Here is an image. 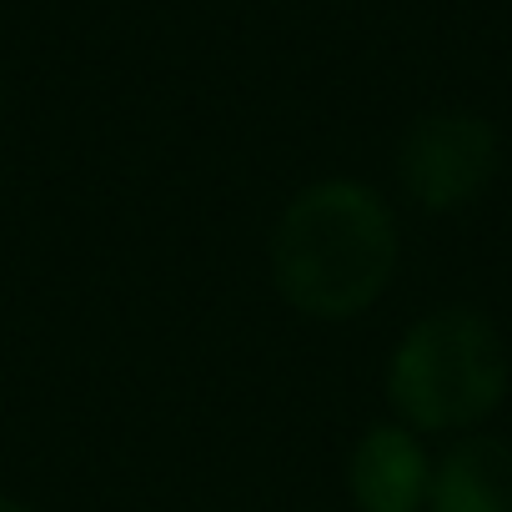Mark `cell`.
<instances>
[{
	"label": "cell",
	"mask_w": 512,
	"mask_h": 512,
	"mask_svg": "<svg viewBox=\"0 0 512 512\" xmlns=\"http://www.w3.org/2000/svg\"><path fill=\"white\" fill-rule=\"evenodd\" d=\"M397 267V226L387 201L357 181L307 186L277 221L272 272L282 297L307 317H357L382 297Z\"/></svg>",
	"instance_id": "obj_1"
},
{
	"label": "cell",
	"mask_w": 512,
	"mask_h": 512,
	"mask_svg": "<svg viewBox=\"0 0 512 512\" xmlns=\"http://www.w3.org/2000/svg\"><path fill=\"white\" fill-rule=\"evenodd\" d=\"M432 467L407 427H372L352 452V497L362 512H417Z\"/></svg>",
	"instance_id": "obj_4"
},
{
	"label": "cell",
	"mask_w": 512,
	"mask_h": 512,
	"mask_svg": "<svg viewBox=\"0 0 512 512\" xmlns=\"http://www.w3.org/2000/svg\"><path fill=\"white\" fill-rule=\"evenodd\" d=\"M502 392H507L502 337L472 307H447L422 317L392 352L387 397L422 432L472 427L502 402Z\"/></svg>",
	"instance_id": "obj_2"
},
{
	"label": "cell",
	"mask_w": 512,
	"mask_h": 512,
	"mask_svg": "<svg viewBox=\"0 0 512 512\" xmlns=\"http://www.w3.org/2000/svg\"><path fill=\"white\" fill-rule=\"evenodd\" d=\"M397 171L427 211L467 206L497 171V131L482 116H467V111L422 116L402 136Z\"/></svg>",
	"instance_id": "obj_3"
},
{
	"label": "cell",
	"mask_w": 512,
	"mask_h": 512,
	"mask_svg": "<svg viewBox=\"0 0 512 512\" xmlns=\"http://www.w3.org/2000/svg\"><path fill=\"white\" fill-rule=\"evenodd\" d=\"M0 512H31L26 502H11V497H0Z\"/></svg>",
	"instance_id": "obj_6"
},
{
	"label": "cell",
	"mask_w": 512,
	"mask_h": 512,
	"mask_svg": "<svg viewBox=\"0 0 512 512\" xmlns=\"http://www.w3.org/2000/svg\"><path fill=\"white\" fill-rule=\"evenodd\" d=\"M432 512H512V447L497 437L457 442L427 487Z\"/></svg>",
	"instance_id": "obj_5"
}]
</instances>
